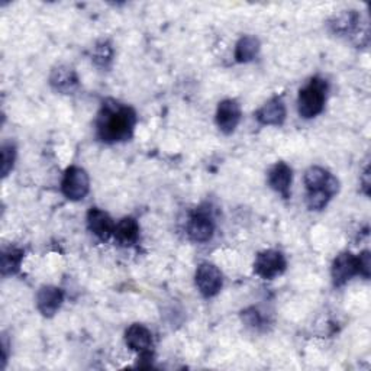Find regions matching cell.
I'll return each mask as SVG.
<instances>
[{"label": "cell", "instance_id": "cell-1", "mask_svg": "<svg viewBox=\"0 0 371 371\" xmlns=\"http://www.w3.org/2000/svg\"><path fill=\"white\" fill-rule=\"evenodd\" d=\"M137 113L131 106L116 100H105L98 115V137L105 142H120L132 137Z\"/></svg>", "mask_w": 371, "mask_h": 371}, {"label": "cell", "instance_id": "cell-2", "mask_svg": "<svg viewBox=\"0 0 371 371\" xmlns=\"http://www.w3.org/2000/svg\"><path fill=\"white\" fill-rule=\"evenodd\" d=\"M328 83L323 78L313 77L309 80V83L299 92L298 99V110L299 115L305 119H310L318 116L326 102Z\"/></svg>", "mask_w": 371, "mask_h": 371}, {"label": "cell", "instance_id": "cell-3", "mask_svg": "<svg viewBox=\"0 0 371 371\" xmlns=\"http://www.w3.org/2000/svg\"><path fill=\"white\" fill-rule=\"evenodd\" d=\"M61 190L70 200L85 199L90 190L89 174L83 169L75 166L67 169L61 183Z\"/></svg>", "mask_w": 371, "mask_h": 371}, {"label": "cell", "instance_id": "cell-4", "mask_svg": "<svg viewBox=\"0 0 371 371\" xmlns=\"http://www.w3.org/2000/svg\"><path fill=\"white\" fill-rule=\"evenodd\" d=\"M194 280H196V286L199 288V292L204 298L216 296L221 292L222 283H224L221 270L211 263H202L197 267Z\"/></svg>", "mask_w": 371, "mask_h": 371}, {"label": "cell", "instance_id": "cell-5", "mask_svg": "<svg viewBox=\"0 0 371 371\" xmlns=\"http://www.w3.org/2000/svg\"><path fill=\"white\" fill-rule=\"evenodd\" d=\"M286 258L280 251L266 250L260 253L254 263V273L264 280H273L286 270Z\"/></svg>", "mask_w": 371, "mask_h": 371}, {"label": "cell", "instance_id": "cell-6", "mask_svg": "<svg viewBox=\"0 0 371 371\" xmlns=\"http://www.w3.org/2000/svg\"><path fill=\"white\" fill-rule=\"evenodd\" d=\"M215 232V224L209 212L196 211L189 221L187 234L189 238L194 242H208Z\"/></svg>", "mask_w": 371, "mask_h": 371}, {"label": "cell", "instance_id": "cell-7", "mask_svg": "<svg viewBox=\"0 0 371 371\" xmlns=\"http://www.w3.org/2000/svg\"><path fill=\"white\" fill-rule=\"evenodd\" d=\"M241 116H242V112H241V106L238 105V102H235L232 99L222 100L216 110L218 128L226 135L232 134L238 127Z\"/></svg>", "mask_w": 371, "mask_h": 371}, {"label": "cell", "instance_id": "cell-8", "mask_svg": "<svg viewBox=\"0 0 371 371\" xmlns=\"http://www.w3.org/2000/svg\"><path fill=\"white\" fill-rule=\"evenodd\" d=\"M63 301L64 295L61 288L54 286H44L39 288L36 295V308L44 316L51 318L58 312V309L63 305Z\"/></svg>", "mask_w": 371, "mask_h": 371}, {"label": "cell", "instance_id": "cell-9", "mask_svg": "<svg viewBox=\"0 0 371 371\" xmlns=\"http://www.w3.org/2000/svg\"><path fill=\"white\" fill-rule=\"evenodd\" d=\"M331 274L337 287L344 286L348 280L358 274V257L351 253L340 254L333 264Z\"/></svg>", "mask_w": 371, "mask_h": 371}, {"label": "cell", "instance_id": "cell-10", "mask_svg": "<svg viewBox=\"0 0 371 371\" xmlns=\"http://www.w3.org/2000/svg\"><path fill=\"white\" fill-rule=\"evenodd\" d=\"M305 184L308 192L328 189L335 196L340 190V182L322 167H310L305 173Z\"/></svg>", "mask_w": 371, "mask_h": 371}, {"label": "cell", "instance_id": "cell-11", "mask_svg": "<svg viewBox=\"0 0 371 371\" xmlns=\"http://www.w3.org/2000/svg\"><path fill=\"white\" fill-rule=\"evenodd\" d=\"M50 85L63 95H71L78 89V77L74 68L68 66H58L51 71Z\"/></svg>", "mask_w": 371, "mask_h": 371}, {"label": "cell", "instance_id": "cell-12", "mask_svg": "<svg viewBox=\"0 0 371 371\" xmlns=\"http://www.w3.org/2000/svg\"><path fill=\"white\" fill-rule=\"evenodd\" d=\"M115 225L113 219L98 208H92L88 214V226L100 241H108L113 235Z\"/></svg>", "mask_w": 371, "mask_h": 371}, {"label": "cell", "instance_id": "cell-13", "mask_svg": "<svg viewBox=\"0 0 371 371\" xmlns=\"http://www.w3.org/2000/svg\"><path fill=\"white\" fill-rule=\"evenodd\" d=\"M292 177V169L286 162H277L268 173V183L271 189L280 193L284 199H288V196H291Z\"/></svg>", "mask_w": 371, "mask_h": 371}, {"label": "cell", "instance_id": "cell-14", "mask_svg": "<svg viewBox=\"0 0 371 371\" xmlns=\"http://www.w3.org/2000/svg\"><path fill=\"white\" fill-rule=\"evenodd\" d=\"M127 345L137 352L151 351L152 347V334L150 329L141 323L131 325L125 333Z\"/></svg>", "mask_w": 371, "mask_h": 371}, {"label": "cell", "instance_id": "cell-15", "mask_svg": "<svg viewBox=\"0 0 371 371\" xmlns=\"http://www.w3.org/2000/svg\"><path fill=\"white\" fill-rule=\"evenodd\" d=\"M257 119L263 125H274L278 127L286 119V108L281 99L274 98L270 102H267L258 112Z\"/></svg>", "mask_w": 371, "mask_h": 371}, {"label": "cell", "instance_id": "cell-16", "mask_svg": "<svg viewBox=\"0 0 371 371\" xmlns=\"http://www.w3.org/2000/svg\"><path fill=\"white\" fill-rule=\"evenodd\" d=\"M115 239L122 246H131L140 238V225L134 218H123L115 225Z\"/></svg>", "mask_w": 371, "mask_h": 371}, {"label": "cell", "instance_id": "cell-17", "mask_svg": "<svg viewBox=\"0 0 371 371\" xmlns=\"http://www.w3.org/2000/svg\"><path fill=\"white\" fill-rule=\"evenodd\" d=\"M361 23V16L355 11H344L337 15L329 22V26L335 32L341 35H350L358 29Z\"/></svg>", "mask_w": 371, "mask_h": 371}, {"label": "cell", "instance_id": "cell-18", "mask_svg": "<svg viewBox=\"0 0 371 371\" xmlns=\"http://www.w3.org/2000/svg\"><path fill=\"white\" fill-rule=\"evenodd\" d=\"M260 51V41L256 36H242L235 47V60L238 63H249L257 57Z\"/></svg>", "mask_w": 371, "mask_h": 371}, {"label": "cell", "instance_id": "cell-19", "mask_svg": "<svg viewBox=\"0 0 371 371\" xmlns=\"http://www.w3.org/2000/svg\"><path fill=\"white\" fill-rule=\"evenodd\" d=\"M23 260V250L18 246H9L2 253V274L12 276L19 271V267Z\"/></svg>", "mask_w": 371, "mask_h": 371}, {"label": "cell", "instance_id": "cell-20", "mask_svg": "<svg viewBox=\"0 0 371 371\" xmlns=\"http://www.w3.org/2000/svg\"><path fill=\"white\" fill-rule=\"evenodd\" d=\"M334 197V194L328 189H320L315 192H308L306 204L310 211H322L325 206Z\"/></svg>", "mask_w": 371, "mask_h": 371}, {"label": "cell", "instance_id": "cell-21", "mask_svg": "<svg viewBox=\"0 0 371 371\" xmlns=\"http://www.w3.org/2000/svg\"><path fill=\"white\" fill-rule=\"evenodd\" d=\"M112 57H113V50H112V46L108 43V41H103V43H99L95 47L93 60L98 66L108 67L109 63L112 61Z\"/></svg>", "mask_w": 371, "mask_h": 371}, {"label": "cell", "instance_id": "cell-22", "mask_svg": "<svg viewBox=\"0 0 371 371\" xmlns=\"http://www.w3.org/2000/svg\"><path fill=\"white\" fill-rule=\"evenodd\" d=\"M15 157H16V151H15V145L14 144H4L2 147V177H6L15 164Z\"/></svg>", "mask_w": 371, "mask_h": 371}, {"label": "cell", "instance_id": "cell-23", "mask_svg": "<svg viewBox=\"0 0 371 371\" xmlns=\"http://www.w3.org/2000/svg\"><path fill=\"white\" fill-rule=\"evenodd\" d=\"M242 319L246 325H250L253 328H258L263 323V318L256 309H249L242 312Z\"/></svg>", "mask_w": 371, "mask_h": 371}, {"label": "cell", "instance_id": "cell-24", "mask_svg": "<svg viewBox=\"0 0 371 371\" xmlns=\"http://www.w3.org/2000/svg\"><path fill=\"white\" fill-rule=\"evenodd\" d=\"M370 253L368 251H362L358 256V274L362 276L364 278L370 277Z\"/></svg>", "mask_w": 371, "mask_h": 371}, {"label": "cell", "instance_id": "cell-25", "mask_svg": "<svg viewBox=\"0 0 371 371\" xmlns=\"http://www.w3.org/2000/svg\"><path fill=\"white\" fill-rule=\"evenodd\" d=\"M152 360H154V355H152L151 351L140 352L137 367H138V368H151V367H152Z\"/></svg>", "mask_w": 371, "mask_h": 371}, {"label": "cell", "instance_id": "cell-26", "mask_svg": "<svg viewBox=\"0 0 371 371\" xmlns=\"http://www.w3.org/2000/svg\"><path fill=\"white\" fill-rule=\"evenodd\" d=\"M368 177H370V169L367 167V169H365V172H364V174H362V179H361V182H362V187H364V192H365V194H370V180H368Z\"/></svg>", "mask_w": 371, "mask_h": 371}]
</instances>
